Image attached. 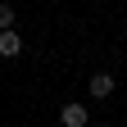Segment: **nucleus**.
Instances as JSON below:
<instances>
[{"mask_svg":"<svg viewBox=\"0 0 127 127\" xmlns=\"http://www.w3.org/2000/svg\"><path fill=\"white\" fill-rule=\"evenodd\" d=\"M14 55H23V36L18 32H0V59H14Z\"/></svg>","mask_w":127,"mask_h":127,"instance_id":"3","label":"nucleus"},{"mask_svg":"<svg viewBox=\"0 0 127 127\" xmlns=\"http://www.w3.org/2000/svg\"><path fill=\"white\" fill-rule=\"evenodd\" d=\"M59 123H64V127H86V104L68 100V104L59 109Z\"/></svg>","mask_w":127,"mask_h":127,"instance_id":"2","label":"nucleus"},{"mask_svg":"<svg viewBox=\"0 0 127 127\" xmlns=\"http://www.w3.org/2000/svg\"><path fill=\"white\" fill-rule=\"evenodd\" d=\"M86 91H91V100H109V95H114V73H91Z\"/></svg>","mask_w":127,"mask_h":127,"instance_id":"1","label":"nucleus"},{"mask_svg":"<svg viewBox=\"0 0 127 127\" xmlns=\"http://www.w3.org/2000/svg\"><path fill=\"white\" fill-rule=\"evenodd\" d=\"M0 32H14V5H0Z\"/></svg>","mask_w":127,"mask_h":127,"instance_id":"4","label":"nucleus"}]
</instances>
